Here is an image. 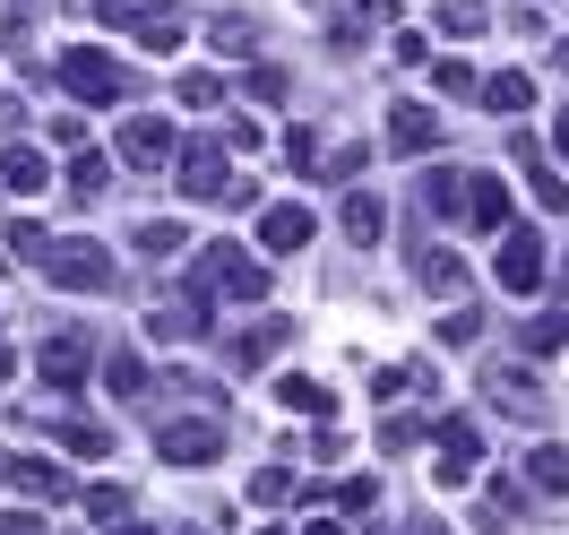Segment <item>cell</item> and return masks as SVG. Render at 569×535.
I'll return each mask as SVG.
<instances>
[{"instance_id": "cell-10", "label": "cell", "mask_w": 569, "mask_h": 535, "mask_svg": "<svg viewBox=\"0 0 569 535\" xmlns=\"http://www.w3.org/2000/svg\"><path fill=\"white\" fill-rule=\"evenodd\" d=\"M389 147L397 156H431V147H440V112L431 105H397L389 112Z\"/></svg>"}, {"instance_id": "cell-29", "label": "cell", "mask_w": 569, "mask_h": 535, "mask_svg": "<svg viewBox=\"0 0 569 535\" xmlns=\"http://www.w3.org/2000/svg\"><path fill=\"white\" fill-rule=\"evenodd\" d=\"M440 27H449V36H483L492 9H483V0H440Z\"/></svg>"}, {"instance_id": "cell-32", "label": "cell", "mask_w": 569, "mask_h": 535, "mask_svg": "<svg viewBox=\"0 0 569 535\" xmlns=\"http://www.w3.org/2000/svg\"><path fill=\"white\" fill-rule=\"evenodd\" d=\"M61 449H78V458H104L112 440H104V424H78V415H70V424H61Z\"/></svg>"}, {"instance_id": "cell-22", "label": "cell", "mask_w": 569, "mask_h": 535, "mask_svg": "<svg viewBox=\"0 0 569 535\" xmlns=\"http://www.w3.org/2000/svg\"><path fill=\"white\" fill-rule=\"evenodd\" d=\"M415 277H423L431 294H458V286H466V259H458V250H449V242H431L423 259H415Z\"/></svg>"}, {"instance_id": "cell-43", "label": "cell", "mask_w": 569, "mask_h": 535, "mask_svg": "<svg viewBox=\"0 0 569 535\" xmlns=\"http://www.w3.org/2000/svg\"><path fill=\"white\" fill-rule=\"evenodd\" d=\"M423 61H431V43L406 27V36H397V70H423Z\"/></svg>"}, {"instance_id": "cell-15", "label": "cell", "mask_w": 569, "mask_h": 535, "mask_svg": "<svg viewBox=\"0 0 569 535\" xmlns=\"http://www.w3.org/2000/svg\"><path fill=\"white\" fill-rule=\"evenodd\" d=\"M0 190H18V199L52 190V165H43V147H9V156H0Z\"/></svg>"}, {"instance_id": "cell-47", "label": "cell", "mask_w": 569, "mask_h": 535, "mask_svg": "<svg viewBox=\"0 0 569 535\" xmlns=\"http://www.w3.org/2000/svg\"><path fill=\"white\" fill-rule=\"evenodd\" d=\"M121 535H156V527H130V518H121Z\"/></svg>"}, {"instance_id": "cell-31", "label": "cell", "mask_w": 569, "mask_h": 535, "mask_svg": "<svg viewBox=\"0 0 569 535\" xmlns=\"http://www.w3.org/2000/svg\"><path fill=\"white\" fill-rule=\"evenodd\" d=\"M9 250H18V259H27V268H36L43 250H52V234H43L36 216H18V225H9Z\"/></svg>"}, {"instance_id": "cell-8", "label": "cell", "mask_w": 569, "mask_h": 535, "mask_svg": "<svg viewBox=\"0 0 569 535\" xmlns=\"http://www.w3.org/2000/svg\"><path fill=\"white\" fill-rule=\"evenodd\" d=\"M440 484L458 493V484H475V466H483V432H475V415H440Z\"/></svg>"}, {"instance_id": "cell-14", "label": "cell", "mask_w": 569, "mask_h": 535, "mask_svg": "<svg viewBox=\"0 0 569 535\" xmlns=\"http://www.w3.org/2000/svg\"><path fill=\"white\" fill-rule=\"evenodd\" d=\"M337 225H346V242H355V250H371L380 234H389V208H380L371 190H346V208H337Z\"/></svg>"}, {"instance_id": "cell-37", "label": "cell", "mask_w": 569, "mask_h": 535, "mask_svg": "<svg viewBox=\"0 0 569 535\" xmlns=\"http://www.w3.org/2000/svg\"><path fill=\"white\" fill-rule=\"evenodd\" d=\"M458 199H466L458 174H423V208H458Z\"/></svg>"}, {"instance_id": "cell-42", "label": "cell", "mask_w": 569, "mask_h": 535, "mask_svg": "<svg viewBox=\"0 0 569 535\" xmlns=\"http://www.w3.org/2000/svg\"><path fill=\"white\" fill-rule=\"evenodd\" d=\"M371 501H380V484H371V475H346V484H337V509H371Z\"/></svg>"}, {"instance_id": "cell-4", "label": "cell", "mask_w": 569, "mask_h": 535, "mask_svg": "<svg viewBox=\"0 0 569 535\" xmlns=\"http://www.w3.org/2000/svg\"><path fill=\"white\" fill-rule=\"evenodd\" d=\"M43 277H52V286H70V294H104L112 277H121V268H112V250L104 242H52L36 259Z\"/></svg>"}, {"instance_id": "cell-11", "label": "cell", "mask_w": 569, "mask_h": 535, "mask_svg": "<svg viewBox=\"0 0 569 535\" xmlns=\"http://www.w3.org/2000/svg\"><path fill=\"white\" fill-rule=\"evenodd\" d=\"M492 397H500V415H518V424H543V389H535V371H527V363L492 371Z\"/></svg>"}, {"instance_id": "cell-1", "label": "cell", "mask_w": 569, "mask_h": 535, "mask_svg": "<svg viewBox=\"0 0 569 535\" xmlns=\"http://www.w3.org/2000/svg\"><path fill=\"white\" fill-rule=\"evenodd\" d=\"M104 9V27H121V36H139L147 52H181V36H190V18H181V0H96Z\"/></svg>"}, {"instance_id": "cell-3", "label": "cell", "mask_w": 569, "mask_h": 535, "mask_svg": "<svg viewBox=\"0 0 569 535\" xmlns=\"http://www.w3.org/2000/svg\"><path fill=\"white\" fill-rule=\"evenodd\" d=\"M190 277H199L208 294H233V303H268V268H259L242 242H208Z\"/></svg>"}, {"instance_id": "cell-20", "label": "cell", "mask_w": 569, "mask_h": 535, "mask_svg": "<svg viewBox=\"0 0 569 535\" xmlns=\"http://www.w3.org/2000/svg\"><path fill=\"white\" fill-rule=\"evenodd\" d=\"M483 105H492V112H509V121H518V112L535 105V78H527V70H492V78H483Z\"/></svg>"}, {"instance_id": "cell-48", "label": "cell", "mask_w": 569, "mask_h": 535, "mask_svg": "<svg viewBox=\"0 0 569 535\" xmlns=\"http://www.w3.org/2000/svg\"><path fill=\"white\" fill-rule=\"evenodd\" d=\"M0 380H9V346H0Z\"/></svg>"}, {"instance_id": "cell-39", "label": "cell", "mask_w": 569, "mask_h": 535, "mask_svg": "<svg viewBox=\"0 0 569 535\" xmlns=\"http://www.w3.org/2000/svg\"><path fill=\"white\" fill-rule=\"evenodd\" d=\"M284 165L311 174V165H320V130H293V139H284Z\"/></svg>"}, {"instance_id": "cell-50", "label": "cell", "mask_w": 569, "mask_h": 535, "mask_svg": "<svg viewBox=\"0 0 569 535\" xmlns=\"http://www.w3.org/2000/svg\"><path fill=\"white\" fill-rule=\"evenodd\" d=\"M259 535H293V527H259Z\"/></svg>"}, {"instance_id": "cell-44", "label": "cell", "mask_w": 569, "mask_h": 535, "mask_svg": "<svg viewBox=\"0 0 569 535\" xmlns=\"http://www.w3.org/2000/svg\"><path fill=\"white\" fill-rule=\"evenodd\" d=\"M0 535H52L43 518H0Z\"/></svg>"}, {"instance_id": "cell-27", "label": "cell", "mask_w": 569, "mask_h": 535, "mask_svg": "<svg viewBox=\"0 0 569 535\" xmlns=\"http://www.w3.org/2000/svg\"><path fill=\"white\" fill-rule=\"evenodd\" d=\"M104 181H112V165L96 156V147H78V156H70V190H78V199H96Z\"/></svg>"}, {"instance_id": "cell-18", "label": "cell", "mask_w": 569, "mask_h": 535, "mask_svg": "<svg viewBox=\"0 0 569 535\" xmlns=\"http://www.w3.org/2000/svg\"><path fill=\"white\" fill-rule=\"evenodd\" d=\"M277 397L293 406V415H320V424L337 415V389H328V380H302V371H284V380H277Z\"/></svg>"}, {"instance_id": "cell-35", "label": "cell", "mask_w": 569, "mask_h": 535, "mask_svg": "<svg viewBox=\"0 0 569 535\" xmlns=\"http://www.w3.org/2000/svg\"><path fill=\"white\" fill-rule=\"evenodd\" d=\"M284 96V70L277 61H250V105H277Z\"/></svg>"}, {"instance_id": "cell-33", "label": "cell", "mask_w": 569, "mask_h": 535, "mask_svg": "<svg viewBox=\"0 0 569 535\" xmlns=\"http://www.w3.org/2000/svg\"><path fill=\"white\" fill-rule=\"evenodd\" d=\"M250 501H259V509H268V501H293V475H284V466H259V475H250Z\"/></svg>"}, {"instance_id": "cell-17", "label": "cell", "mask_w": 569, "mask_h": 535, "mask_svg": "<svg viewBox=\"0 0 569 535\" xmlns=\"http://www.w3.org/2000/svg\"><path fill=\"white\" fill-rule=\"evenodd\" d=\"M43 380H52V389H78V380H87V337H52V346H43Z\"/></svg>"}, {"instance_id": "cell-12", "label": "cell", "mask_w": 569, "mask_h": 535, "mask_svg": "<svg viewBox=\"0 0 569 535\" xmlns=\"http://www.w3.org/2000/svg\"><path fill=\"white\" fill-rule=\"evenodd\" d=\"M458 216L475 225V234H500V225H509V190H500L492 174H475V181H466V199H458Z\"/></svg>"}, {"instance_id": "cell-46", "label": "cell", "mask_w": 569, "mask_h": 535, "mask_svg": "<svg viewBox=\"0 0 569 535\" xmlns=\"http://www.w3.org/2000/svg\"><path fill=\"white\" fill-rule=\"evenodd\" d=\"M552 139H561V156H569V112H561V121H552Z\"/></svg>"}, {"instance_id": "cell-5", "label": "cell", "mask_w": 569, "mask_h": 535, "mask_svg": "<svg viewBox=\"0 0 569 535\" xmlns=\"http://www.w3.org/2000/svg\"><path fill=\"white\" fill-rule=\"evenodd\" d=\"M173 165H181V199H224L233 190V174H224V147L216 139H190V147H173Z\"/></svg>"}, {"instance_id": "cell-49", "label": "cell", "mask_w": 569, "mask_h": 535, "mask_svg": "<svg viewBox=\"0 0 569 535\" xmlns=\"http://www.w3.org/2000/svg\"><path fill=\"white\" fill-rule=\"evenodd\" d=\"M415 535H449V527H415Z\"/></svg>"}, {"instance_id": "cell-45", "label": "cell", "mask_w": 569, "mask_h": 535, "mask_svg": "<svg viewBox=\"0 0 569 535\" xmlns=\"http://www.w3.org/2000/svg\"><path fill=\"white\" fill-rule=\"evenodd\" d=\"M302 535H346V518H311V527H302Z\"/></svg>"}, {"instance_id": "cell-38", "label": "cell", "mask_w": 569, "mask_h": 535, "mask_svg": "<svg viewBox=\"0 0 569 535\" xmlns=\"http://www.w3.org/2000/svg\"><path fill=\"white\" fill-rule=\"evenodd\" d=\"M527 181H535V208H543V216L569 208V181H561V174H527Z\"/></svg>"}, {"instance_id": "cell-2", "label": "cell", "mask_w": 569, "mask_h": 535, "mask_svg": "<svg viewBox=\"0 0 569 535\" xmlns=\"http://www.w3.org/2000/svg\"><path fill=\"white\" fill-rule=\"evenodd\" d=\"M61 96H78V105H121V96H130V70L112 61L104 43H70V52H61Z\"/></svg>"}, {"instance_id": "cell-41", "label": "cell", "mask_w": 569, "mask_h": 535, "mask_svg": "<svg viewBox=\"0 0 569 535\" xmlns=\"http://www.w3.org/2000/svg\"><path fill=\"white\" fill-rule=\"evenodd\" d=\"M415 440H423V424H415V415H389V424H380V449H415Z\"/></svg>"}, {"instance_id": "cell-16", "label": "cell", "mask_w": 569, "mask_h": 535, "mask_svg": "<svg viewBox=\"0 0 569 535\" xmlns=\"http://www.w3.org/2000/svg\"><path fill=\"white\" fill-rule=\"evenodd\" d=\"M121 156H130V165H173V130H164V121H130V130H121Z\"/></svg>"}, {"instance_id": "cell-23", "label": "cell", "mask_w": 569, "mask_h": 535, "mask_svg": "<svg viewBox=\"0 0 569 535\" xmlns=\"http://www.w3.org/2000/svg\"><path fill=\"white\" fill-rule=\"evenodd\" d=\"M208 43H216V52H242V61H250V52H259V27H250L242 9H216V18H208Z\"/></svg>"}, {"instance_id": "cell-25", "label": "cell", "mask_w": 569, "mask_h": 535, "mask_svg": "<svg viewBox=\"0 0 569 535\" xmlns=\"http://www.w3.org/2000/svg\"><path fill=\"white\" fill-rule=\"evenodd\" d=\"M130 242H139V259H156V268H164V259H173V250L190 242V234H181L173 216H156V225H139V234H130Z\"/></svg>"}, {"instance_id": "cell-30", "label": "cell", "mask_w": 569, "mask_h": 535, "mask_svg": "<svg viewBox=\"0 0 569 535\" xmlns=\"http://www.w3.org/2000/svg\"><path fill=\"white\" fill-rule=\"evenodd\" d=\"M569 346V311H552V320H527V355H561Z\"/></svg>"}, {"instance_id": "cell-24", "label": "cell", "mask_w": 569, "mask_h": 535, "mask_svg": "<svg viewBox=\"0 0 569 535\" xmlns=\"http://www.w3.org/2000/svg\"><path fill=\"white\" fill-rule=\"evenodd\" d=\"M284 337H293V320H259L242 346H233V363H242V371H259L268 355H284Z\"/></svg>"}, {"instance_id": "cell-36", "label": "cell", "mask_w": 569, "mask_h": 535, "mask_svg": "<svg viewBox=\"0 0 569 535\" xmlns=\"http://www.w3.org/2000/svg\"><path fill=\"white\" fill-rule=\"evenodd\" d=\"M475 337H483V311H449L440 320V346H475Z\"/></svg>"}, {"instance_id": "cell-26", "label": "cell", "mask_w": 569, "mask_h": 535, "mask_svg": "<svg viewBox=\"0 0 569 535\" xmlns=\"http://www.w3.org/2000/svg\"><path fill=\"white\" fill-rule=\"evenodd\" d=\"M527 484L535 493H569V458L561 449H527Z\"/></svg>"}, {"instance_id": "cell-34", "label": "cell", "mask_w": 569, "mask_h": 535, "mask_svg": "<svg viewBox=\"0 0 569 535\" xmlns=\"http://www.w3.org/2000/svg\"><path fill=\"white\" fill-rule=\"evenodd\" d=\"M181 105H199V112H208V105H224V78L190 70V78H181Z\"/></svg>"}, {"instance_id": "cell-28", "label": "cell", "mask_w": 569, "mask_h": 535, "mask_svg": "<svg viewBox=\"0 0 569 535\" xmlns=\"http://www.w3.org/2000/svg\"><path fill=\"white\" fill-rule=\"evenodd\" d=\"M87 518H104V527H121V518H130V493H121V484H87Z\"/></svg>"}, {"instance_id": "cell-9", "label": "cell", "mask_w": 569, "mask_h": 535, "mask_svg": "<svg viewBox=\"0 0 569 535\" xmlns=\"http://www.w3.org/2000/svg\"><path fill=\"white\" fill-rule=\"evenodd\" d=\"M0 484H18V493H36V501H78L70 466H52V458H0Z\"/></svg>"}, {"instance_id": "cell-19", "label": "cell", "mask_w": 569, "mask_h": 535, "mask_svg": "<svg viewBox=\"0 0 569 535\" xmlns=\"http://www.w3.org/2000/svg\"><path fill=\"white\" fill-rule=\"evenodd\" d=\"M431 389V363H389V371H371V397L397 406V397H423Z\"/></svg>"}, {"instance_id": "cell-40", "label": "cell", "mask_w": 569, "mask_h": 535, "mask_svg": "<svg viewBox=\"0 0 569 535\" xmlns=\"http://www.w3.org/2000/svg\"><path fill=\"white\" fill-rule=\"evenodd\" d=\"M431 87H440V96H475V70H466V61H440V70H431Z\"/></svg>"}, {"instance_id": "cell-13", "label": "cell", "mask_w": 569, "mask_h": 535, "mask_svg": "<svg viewBox=\"0 0 569 535\" xmlns=\"http://www.w3.org/2000/svg\"><path fill=\"white\" fill-rule=\"evenodd\" d=\"M259 242L277 250V259H284V250H302V242H311V208H302V199H277V208L259 216Z\"/></svg>"}, {"instance_id": "cell-6", "label": "cell", "mask_w": 569, "mask_h": 535, "mask_svg": "<svg viewBox=\"0 0 569 535\" xmlns=\"http://www.w3.org/2000/svg\"><path fill=\"white\" fill-rule=\"evenodd\" d=\"M156 449H164L173 466H216V458H224V424H216V415H199V424L181 415V424L156 432Z\"/></svg>"}, {"instance_id": "cell-21", "label": "cell", "mask_w": 569, "mask_h": 535, "mask_svg": "<svg viewBox=\"0 0 569 535\" xmlns=\"http://www.w3.org/2000/svg\"><path fill=\"white\" fill-rule=\"evenodd\" d=\"M104 389L121 397V406H130V397H147V389H156V371H147V355H130V346H121V355L104 363Z\"/></svg>"}, {"instance_id": "cell-7", "label": "cell", "mask_w": 569, "mask_h": 535, "mask_svg": "<svg viewBox=\"0 0 569 535\" xmlns=\"http://www.w3.org/2000/svg\"><path fill=\"white\" fill-rule=\"evenodd\" d=\"M500 286L509 294L543 286V234H535V225H500Z\"/></svg>"}]
</instances>
